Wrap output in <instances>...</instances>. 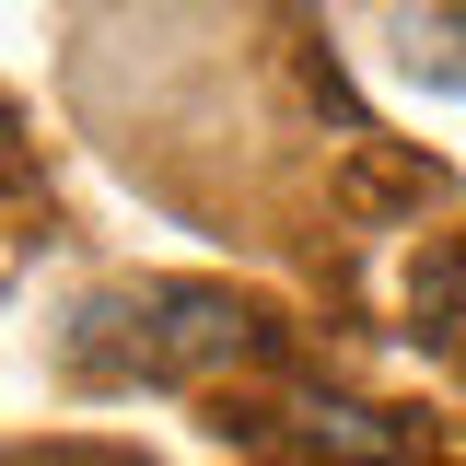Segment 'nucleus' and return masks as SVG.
<instances>
[{"instance_id": "nucleus-1", "label": "nucleus", "mask_w": 466, "mask_h": 466, "mask_svg": "<svg viewBox=\"0 0 466 466\" xmlns=\"http://www.w3.org/2000/svg\"><path fill=\"white\" fill-rule=\"evenodd\" d=\"M233 350H257V303H233L210 280H140V291H94L70 315V373H140V385H175V373H210Z\"/></svg>"}]
</instances>
